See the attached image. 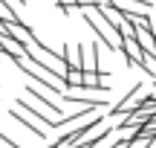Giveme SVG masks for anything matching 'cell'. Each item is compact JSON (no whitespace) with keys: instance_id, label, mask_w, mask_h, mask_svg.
<instances>
[{"instance_id":"52a82bcc","label":"cell","mask_w":156,"mask_h":148,"mask_svg":"<svg viewBox=\"0 0 156 148\" xmlns=\"http://www.w3.org/2000/svg\"><path fill=\"white\" fill-rule=\"evenodd\" d=\"M0 20H3V23H12V20H17V12H12L9 6H6V0H0Z\"/></svg>"},{"instance_id":"7c38bea8","label":"cell","mask_w":156,"mask_h":148,"mask_svg":"<svg viewBox=\"0 0 156 148\" xmlns=\"http://www.w3.org/2000/svg\"><path fill=\"white\" fill-rule=\"evenodd\" d=\"M0 58H3V55H0Z\"/></svg>"},{"instance_id":"8992f818","label":"cell","mask_w":156,"mask_h":148,"mask_svg":"<svg viewBox=\"0 0 156 148\" xmlns=\"http://www.w3.org/2000/svg\"><path fill=\"white\" fill-rule=\"evenodd\" d=\"M9 35H12V38H17V41H20V44H23V46H29V44H32V41H35V32H32V29H29L26 23L20 20V17L9 23Z\"/></svg>"},{"instance_id":"7a4b0ae2","label":"cell","mask_w":156,"mask_h":148,"mask_svg":"<svg viewBox=\"0 0 156 148\" xmlns=\"http://www.w3.org/2000/svg\"><path fill=\"white\" fill-rule=\"evenodd\" d=\"M15 64H17V67H20L23 73H26L29 79L35 81V84H41V90H49L52 96H58V99H64V96H67V87H61L58 81H52L49 76H46L44 70H38L32 61H29V58H23V61H15Z\"/></svg>"},{"instance_id":"9c48e42d","label":"cell","mask_w":156,"mask_h":148,"mask_svg":"<svg viewBox=\"0 0 156 148\" xmlns=\"http://www.w3.org/2000/svg\"><path fill=\"white\" fill-rule=\"evenodd\" d=\"M0 145H6V148H23L20 142H15V139H9V137H6L3 131H0Z\"/></svg>"},{"instance_id":"ba28073f","label":"cell","mask_w":156,"mask_h":148,"mask_svg":"<svg viewBox=\"0 0 156 148\" xmlns=\"http://www.w3.org/2000/svg\"><path fill=\"white\" fill-rule=\"evenodd\" d=\"M55 3H58V6H61V9H64V15H69V12H73L75 6H78L75 0H55Z\"/></svg>"},{"instance_id":"8fae6325","label":"cell","mask_w":156,"mask_h":148,"mask_svg":"<svg viewBox=\"0 0 156 148\" xmlns=\"http://www.w3.org/2000/svg\"><path fill=\"white\" fill-rule=\"evenodd\" d=\"M46 148H58V142H52V145H46Z\"/></svg>"},{"instance_id":"6da1fadb","label":"cell","mask_w":156,"mask_h":148,"mask_svg":"<svg viewBox=\"0 0 156 148\" xmlns=\"http://www.w3.org/2000/svg\"><path fill=\"white\" fill-rule=\"evenodd\" d=\"M84 20H87V26L95 32V38H98L110 52H122V32L107 23V17L98 12V6H95V9H84Z\"/></svg>"},{"instance_id":"277c9868","label":"cell","mask_w":156,"mask_h":148,"mask_svg":"<svg viewBox=\"0 0 156 148\" xmlns=\"http://www.w3.org/2000/svg\"><path fill=\"white\" fill-rule=\"evenodd\" d=\"M9 116H12V119H15V122H20L23 128H29V134H32V137H38L41 142H44V139L49 137V131H46L44 125H38V122H35V119H32V116H29V113H23L20 108H15V110H9Z\"/></svg>"},{"instance_id":"5b68a950","label":"cell","mask_w":156,"mask_h":148,"mask_svg":"<svg viewBox=\"0 0 156 148\" xmlns=\"http://www.w3.org/2000/svg\"><path fill=\"white\" fill-rule=\"evenodd\" d=\"M26 96H29V99H35V102H38V108L49 110V116H52V119H64V116H67V113H64V110L58 108L55 102H52V99H46L44 93H41V87H32V84H26Z\"/></svg>"},{"instance_id":"30bf717a","label":"cell","mask_w":156,"mask_h":148,"mask_svg":"<svg viewBox=\"0 0 156 148\" xmlns=\"http://www.w3.org/2000/svg\"><path fill=\"white\" fill-rule=\"evenodd\" d=\"M6 6L15 12V9H20V6H23V0H6Z\"/></svg>"},{"instance_id":"3957f363","label":"cell","mask_w":156,"mask_h":148,"mask_svg":"<svg viewBox=\"0 0 156 148\" xmlns=\"http://www.w3.org/2000/svg\"><path fill=\"white\" fill-rule=\"evenodd\" d=\"M15 108H20L23 113H29V116H32L35 122H38V125H44L46 131H55V122H58V119H52V116H46L44 110L38 108V105H29L26 99H17V102H15Z\"/></svg>"}]
</instances>
